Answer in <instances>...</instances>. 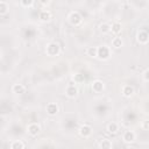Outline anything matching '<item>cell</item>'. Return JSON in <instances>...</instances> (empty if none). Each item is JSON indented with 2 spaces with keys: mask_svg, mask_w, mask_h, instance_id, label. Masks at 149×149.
I'll return each instance as SVG.
<instances>
[{
  "mask_svg": "<svg viewBox=\"0 0 149 149\" xmlns=\"http://www.w3.org/2000/svg\"><path fill=\"white\" fill-rule=\"evenodd\" d=\"M45 54L49 57H55L61 54V47L57 42H50L45 47Z\"/></svg>",
  "mask_w": 149,
  "mask_h": 149,
  "instance_id": "6da1fadb",
  "label": "cell"
},
{
  "mask_svg": "<svg viewBox=\"0 0 149 149\" xmlns=\"http://www.w3.org/2000/svg\"><path fill=\"white\" fill-rule=\"evenodd\" d=\"M112 56L111 54V48L106 44H102V45H99L98 47V56L97 58H99L100 61H107Z\"/></svg>",
  "mask_w": 149,
  "mask_h": 149,
  "instance_id": "7a4b0ae2",
  "label": "cell"
},
{
  "mask_svg": "<svg viewBox=\"0 0 149 149\" xmlns=\"http://www.w3.org/2000/svg\"><path fill=\"white\" fill-rule=\"evenodd\" d=\"M68 21L70 22V24L77 27V26H79V24L83 22V17H81V15H80L78 12L73 10V12H71V13L69 14V16H68Z\"/></svg>",
  "mask_w": 149,
  "mask_h": 149,
  "instance_id": "3957f363",
  "label": "cell"
},
{
  "mask_svg": "<svg viewBox=\"0 0 149 149\" xmlns=\"http://www.w3.org/2000/svg\"><path fill=\"white\" fill-rule=\"evenodd\" d=\"M135 140H136V134H135L134 130L127 129V130L123 132V134H122V141H123L125 143L130 144V143H133Z\"/></svg>",
  "mask_w": 149,
  "mask_h": 149,
  "instance_id": "277c9868",
  "label": "cell"
},
{
  "mask_svg": "<svg viewBox=\"0 0 149 149\" xmlns=\"http://www.w3.org/2000/svg\"><path fill=\"white\" fill-rule=\"evenodd\" d=\"M27 133H28L30 136L35 137V136H37V135L41 133V126H40L37 122H31V123H29V125L27 126Z\"/></svg>",
  "mask_w": 149,
  "mask_h": 149,
  "instance_id": "5b68a950",
  "label": "cell"
},
{
  "mask_svg": "<svg viewBox=\"0 0 149 149\" xmlns=\"http://www.w3.org/2000/svg\"><path fill=\"white\" fill-rule=\"evenodd\" d=\"M65 95L70 99H74L78 95V87L76 85H73V83H70L65 87Z\"/></svg>",
  "mask_w": 149,
  "mask_h": 149,
  "instance_id": "8992f818",
  "label": "cell"
},
{
  "mask_svg": "<svg viewBox=\"0 0 149 149\" xmlns=\"http://www.w3.org/2000/svg\"><path fill=\"white\" fill-rule=\"evenodd\" d=\"M78 133H79V135H80L81 137L87 139V137H90L91 134H92V127H91L90 125H87V123H84V125H81V126L79 127Z\"/></svg>",
  "mask_w": 149,
  "mask_h": 149,
  "instance_id": "52a82bcc",
  "label": "cell"
},
{
  "mask_svg": "<svg viewBox=\"0 0 149 149\" xmlns=\"http://www.w3.org/2000/svg\"><path fill=\"white\" fill-rule=\"evenodd\" d=\"M45 111H47V114L50 115V116H55L58 114L59 112V106L56 104V102H49L45 106Z\"/></svg>",
  "mask_w": 149,
  "mask_h": 149,
  "instance_id": "ba28073f",
  "label": "cell"
},
{
  "mask_svg": "<svg viewBox=\"0 0 149 149\" xmlns=\"http://www.w3.org/2000/svg\"><path fill=\"white\" fill-rule=\"evenodd\" d=\"M91 87H92V91H93L94 93H101V92L105 90V84H104L102 80L95 79V80L92 81Z\"/></svg>",
  "mask_w": 149,
  "mask_h": 149,
  "instance_id": "9c48e42d",
  "label": "cell"
},
{
  "mask_svg": "<svg viewBox=\"0 0 149 149\" xmlns=\"http://www.w3.org/2000/svg\"><path fill=\"white\" fill-rule=\"evenodd\" d=\"M136 40L140 44H147L149 42V34L146 30H139L136 34Z\"/></svg>",
  "mask_w": 149,
  "mask_h": 149,
  "instance_id": "30bf717a",
  "label": "cell"
},
{
  "mask_svg": "<svg viewBox=\"0 0 149 149\" xmlns=\"http://www.w3.org/2000/svg\"><path fill=\"white\" fill-rule=\"evenodd\" d=\"M121 93H122V95L125 98H130V97L134 95L135 90H134V87L132 85H123L122 88H121Z\"/></svg>",
  "mask_w": 149,
  "mask_h": 149,
  "instance_id": "8fae6325",
  "label": "cell"
},
{
  "mask_svg": "<svg viewBox=\"0 0 149 149\" xmlns=\"http://www.w3.org/2000/svg\"><path fill=\"white\" fill-rule=\"evenodd\" d=\"M51 13H50V10H48V9H43V10H41L40 12V14H38V19H40V21H42V22H49L50 20H51Z\"/></svg>",
  "mask_w": 149,
  "mask_h": 149,
  "instance_id": "7c38bea8",
  "label": "cell"
},
{
  "mask_svg": "<svg viewBox=\"0 0 149 149\" xmlns=\"http://www.w3.org/2000/svg\"><path fill=\"white\" fill-rule=\"evenodd\" d=\"M12 92L14 93V94H23L24 92H26V86L23 85V84H20V83H17V84H14L13 86H12Z\"/></svg>",
  "mask_w": 149,
  "mask_h": 149,
  "instance_id": "4fadbf2b",
  "label": "cell"
},
{
  "mask_svg": "<svg viewBox=\"0 0 149 149\" xmlns=\"http://www.w3.org/2000/svg\"><path fill=\"white\" fill-rule=\"evenodd\" d=\"M120 130V126L118 122H109L107 125V132L111 134H116Z\"/></svg>",
  "mask_w": 149,
  "mask_h": 149,
  "instance_id": "5bb4252c",
  "label": "cell"
},
{
  "mask_svg": "<svg viewBox=\"0 0 149 149\" xmlns=\"http://www.w3.org/2000/svg\"><path fill=\"white\" fill-rule=\"evenodd\" d=\"M121 47H123V40L119 36H115L112 38V48L114 49H120Z\"/></svg>",
  "mask_w": 149,
  "mask_h": 149,
  "instance_id": "9a60e30c",
  "label": "cell"
},
{
  "mask_svg": "<svg viewBox=\"0 0 149 149\" xmlns=\"http://www.w3.org/2000/svg\"><path fill=\"white\" fill-rule=\"evenodd\" d=\"M111 30H112V28L108 22H101L99 24V31L101 34H108V33H111Z\"/></svg>",
  "mask_w": 149,
  "mask_h": 149,
  "instance_id": "2e32d148",
  "label": "cell"
},
{
  "mask_svg": "<svg viewBox=\"0 0 149 149\" xmlns=\"http://www.w3.org/2000/svg\"><path fill=\"white\" fill-rule=\"evenodd\" d=\"M9 147H10V149H24L26 144L21 140H14V141L10 142Z\"/></svg>",
  "mask_w": 149,
  "mask_h": 149,
  "instance_id": "e0dca14e",
  "label": "cell"
},
{
  "mask_svg": "<svg viewBox=\"0 0 149 149\" xmlns=\"http://www.w3.org/2000/svg\"><path fill=\"white\" fill-rule=\"evenodd\" d=\"M98 146H99V148H101V149H111L113 144H112L111 140L102 139V140H100V142L98 143Z\"/></svg>",
  "mask_w": 149,
  "mask_h": 149,
  "instance_id": "ac0fdd59",
  "label": "cell"
},
{
  "mask_svg": "<svg viewBox=\"0 0 149 149\" xmlns=\"http://www.w3.org/2000/svg\"><path fill=\"white\" fill-rule=\"evenodd\" d=\"M111 28H112V33L113 34H115V35H118V34H120L121 33V30H122V27H121V23L120 22H118V21H115V22H113L112 24H111Z\"/></svg>",
  "mask_w": 149,
  "mask_h": 149,
  "instance_id": "d6986e66",
  "label": "cell"
},
{
  "mask_svg": "<svg viewBox=\"0 0 149 149\" xmlns=\"http://www.w3.org/2000/svg\"><path fill=\"white\" fill-rule=\"evenodd\" d=\"M86 55L91 58H95L98 56V47H88L86 49Z\"/></svg>",
  "mask_w": 149,
  "mask_h": 149,
  "instance_id": "ffe728a7",
  "label": "cell"
},
{
  "mask_svg": "<svg viewBox=\"0 0 149 149\" xmlns=\"http://www.w3.org/2000/svg\"><path fill=\"white\" fill-rule=\"evenodd\" d=\"M8 10H9V5L6 2V1H1L0 2V14L1 15H5V14H7L8 13Z\"/></svg>",
  "mask_w": 149,
  "mask_h": 149,
  "instance_id": "44dd1931",
  "label": "cell"
},
{
  "mask_svg": "<svg viewBox=\"0 0 149 149\" xmlns=\"http://www.w3.org/2000/svg\"><path fill=\"white\" fill-rule=\"evenodd\" d=\"M72 80L74 81V84H83V83H84V77H83V74L74 73V74L72 76Z\"/></svg>",
  "mask_w": 149,
  "mask_h": 149,
  "instance_id": "7402d4cb",
  "label": "cell"
},
{
  "mask_svg": "<svg viewBox=\"0 0 149 149\" xmlns=\"http://www.w3.org/2000/svg\"><path fill=\"white\" fill-rule=\"evenodd\" d=\"M20 3H21L22 7H24V8H29V7L33 6L34 0H20Z\"/></svg>",
  "mask_w": 149,
  "mask_h": 149,
  "instance_id": "603a6c76",
  "label": "cell"
},
{
  "mask_svg": "<svg viewBox=\"0 0 149 149\" xmlns=\"http://www.w3.org/2000/svg\"><path fill=\"white\" fill-rule=\"evenodd\" d=\"M141 127H142V129H144V130H149V119H144V120L141 122Z\"/></svg>",
  "mask_w": 149,
  "mask_h": 149,
  "instance_id": "cb8c5ba5",
  "label": "cell"
},
{
  "mask_svg": "<svg viewBox=\"0 0 149 149\" xmlns=\"http://www.w3.org/2000/svg\"><path fill=\"white\" fill-rule=\"evenodd\" d=\"M142 77H143V79H144L146 81H149V69L144 70V72L142 73Z\"/></svg>",
  "mask_w": 149,
  "mask_h": 149,
  "instance_id": "d4e9b609",
  "label": "cell"
},
{
  "mask_svg": "<svg viewBox=\"0 0 149 149\" xmlns=\"http://www.w3.org/2000/svg\"><path fill=\"white\" fill-rule=\"evenodd\" d=\"M38 2H40L42 6H48V5L51 2V0H38Z\"/></svg>",
  "mask_w": 149,
  "mask_h": 149,
  "instance_id": "484cf974",
  "label": "cell"
}]
</instances>
